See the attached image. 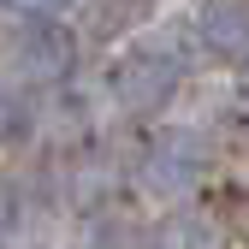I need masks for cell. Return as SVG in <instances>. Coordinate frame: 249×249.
I'll return each instance as SVG.
<instances>
[{
	"instance_id": "obj_8",
	"label": "cell",
	"mask_w": 249,
	"mask_h": 249,
	"mask_svg": "<svg viewBox=\"0 0 249 249\" xmlns=\"http://www.w3.org/2000/svg\"><path fill=\"white\" fill-rule=\"evenodd\" d=\"M137 12H89V30H95V36H113V30H124Z\"/></svg>"
},
{
	"instance_id": "obj_6",
	"label": "cell",
	"mask_w": 249,
	"mask_h": 249,
	"mask_svg": "<svg viewBox=\"0 0 249 249\" xmlns=\"http://www.w3.org/2000/svg\"><path fill=\"white\" fill-rule=\"evenodd\" d=\"M24 131H30V101L12 95V89H0V142H12Z\"/></svg>"
},
{
	"instance_id": "obj_1",
	"label": "cell",
	"mask_w": 249,
	"mask_h": 249,
	"mask_svg": "<svg viewBox=\"0 0 249 249\" xmlns=\"http://www.w3.org/2000/svg\"><path fill=\"white\" fill-rule=\"evenodd\" d=\"M0 30H6V59H12L18 77L53 83V77L71 71L77 42H71V30L59 24V18H48V12H6Z\"/></svg>"
},
{
	"instance_id": "obj_2",
	"label": "cell",
	"mask_w": 249,
	"mask_h": 249,
	"mask_svg": "<svg viewBox=\"0 0 249 249\" xmlns=\"http://www.w3.org/2000/svg\"><path fill=\"white\" fill-rule=\"evenodd\" d=\"M208 172V142L196 131H160L142 148V190L148 196H184Z\"/></svg>"
},
{
	"instance_id": "obj_4",
	"label": "cell",
	"mask_w": 249,
	"mask_h": 249,
	"mask_svg": "<svg viewBox=\"0 0 249 249\" xmlns=\"http://www.w3.org/2000/svg\"><path fill=\"white\" fill-rule=\"evenodd\" d=\"M202 48L220 59H249V0H213L202 12Z\"/></svg>"
},
{
	"instance_id": "obj_5",
	"label": "cell",
	"mask_w": 249,
	"mask_h": 249,
	"mask_svg": "<svg viewBox=\"0 0 249 249\" xmlns=\"http://www.w3.org/2000/svg\"><path fill=\"white\" fill-rule=\"evenodd\" d=\"M154 249H226V231L213 213L202 208H178L160 220V231H154Z\"/></svg>"
},
{
	"instance_id": "obj_7",
	"label": "cell",
	"mask_w": 249,
	"mask_h": 249,
	"mask_svg": "<svg viewBox=\"0 0 249 249\" xmlns=\"http://www.w3.org/2000/svg\"><path fill=\"white\" fill-rule=\"evenodd\" d=\"M95 249H137V226L124 220V213H107V220H95Z\"/></svg>"
},
{
	"instance_id": "obj_9",
	"label": "cell",
	"mask_w": 249,
	"mask_h": 249,
	"mask_svg": "<svg viewBox=\"0 0 249 249\" xmlns=\"http://www.w3.org/2000/svg\"><path fill=\"white\" fill-rule=\"evenodd\" d=\"M0 220H6V184H0Z\"/></svg>"
},
{
	"instance_id": "obj_3",
	"label": "cell",
	"mask_w": 249,
	"mask_h": 249,
	"mask_svg": "<svg viewBox=\"0 0 249 249\" xmlns=\"http://www.w3.org/2000/svg\"><path fill=\"white\" fill-rule=\"evenodd\" d=\"M113 95L124 113H160L178 95V59L166 48H131L113 66Z\"/></svg>"
}]
</instances>
